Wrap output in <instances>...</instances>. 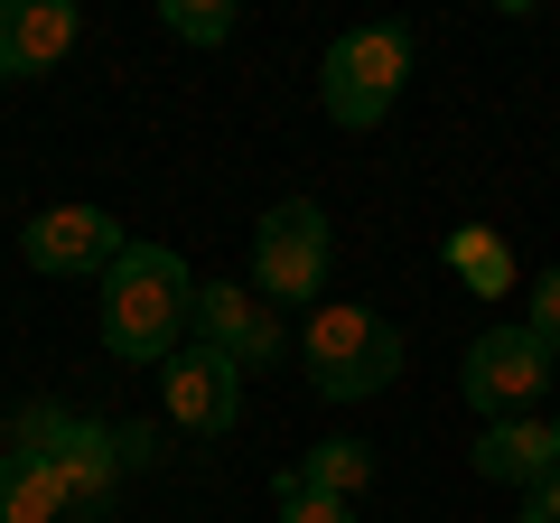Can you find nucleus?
<instances>
[{
    "instance_id": "12",
    "label": "nucleus",
    "mask_w": 560,
    "mask_h": 523,
    "mask_svg": "<svg viewBox=\"0 0 560 523\" xmlns=\"http://www.w3.org/2000/svg\"><path fill=\"white\" fill-rule=\"evenodd\" d=\"M0 523H75V504H66V486H57L47 458L0 449Z\"/></svg>"
},
{
    "instance_id": "19",
    "label": "nucleus",
    "mask_w": 560,
    "mask_h": 523,
    "mask_svg": "<svg viewBox=\"0 0 560 523\" xmlns=\"http://www.w3.org/2000/svg\"><path fill=\"white\" fill-rule=\"evenodd\" d=\"M514 523H560V477H541L533 496H523V514Z\"/></svg>"
},
{
    "instance_id": "17",
    "label": "nucleus",
    "mask_w": 560,
    "mask_h": 523,
    "mask_svg": "<svg viewBox=\"0 0 560 523\" xmlns=\"http://www.w3.org/2000/svg\"><path fill=\"white\" fill-rule=\"evenodd\" d=\"M523 327H533V337L560 356V262H551V271L533 281V300H523Z\"/></svg>"
},
{
    "instance_id": "20",
    "label": "nucleus",
    "mask_w": 560,
    "mask_h": 523,
    "mask_svg": "<svg viewBox=\"0 0 560 523\" xmlns=\"http://www.w3.org/2000/svg\"><path fill=\"white\" fill-rule=\"evenodd\" d=\"M551 458H560V421H551Z\"/></svg>"
},
{
    "instance_id": "15",
    "label": "nucleus",
    "mask_w": 560,
    "mask_h": 523,
    "mask_svg": "<svg viewBox=\"0 0 560 523\" xmlns=\"http://www.w3.org/2000/svg\"><path fill=\"white\" fill-rule=\"evenodd\" d=\"M160 20H168L178 47H224L243 28V10H234V0H160Z\"/></svg>"
},
{
    "instance_id": "2",
    "label": "nucleus",
    "mask_w": 560,
    "mask_h": 523,
    "mask_svg": "<svg viewBox=\"0 0 560 523\" xmlns=\"http://www.w3.org/2000/svg\"><path fill=\"white\" fill-rule=\"evenodd\" d=\"M10 449H28V458L57 467L75 523H103L113 496H121V477H131V467H121V430L113 421H84V411H66V403H20V411H10Z\"/></svg>"
},
{
    "instance_id": "18",
    "label": "nucleus",
    "mask_w": 560,
    "mask_h": 523,
    "mask_svg": "<svg viewBox=\"0 0 560 523\" xmlns=\"http://www.w3.org/2000/svg\"><path fill=\"white\" fill-rule=\"evenodd\" d=\"M121 430V467H160V421H113Z\"/></svg>"
},
{
    "instance_id": "8",
    "label": "nucleus",
    "mask_w": 560,
    "mask_h": 523,
    "mask_svg": "<svg viewBox=\"0 0 560 523\" xmlns=\"http://www.w3.org/2000/svg\"><path fill=\"white\" fill-rule=\"evenodd\" d=\"M160 393H168V421L197 430V440H224V430H243V364L215 356V346L187 337L178 356L160 364Z\"/></svg>"
},
{
    "instance_id": "7",
    "label": "nucleus",
    "mask_w": 560,
    "mask_h": 523,
    "mask_svg": "<svg viewBox=\"0 0 560 523\" xmlns=\"http://www.w3.org/2000/svg\"><path fill=\"white\" fill-rule=\"evenodd\" d=\"M20 253L47 281H84V271H113V262L131 253V234H121L103 206H47V216L20 224Z\"/></svg>"
},
{
    "instance_id": "11",
    "label": "nucleus",
    "mask_w": 560,
    "mask_h": 523,
    "mask_svg": "<svg viewBox=\"0 0 560 523\" xmlns=\"http://www.w3.org/2000/svg\"><path fill=\"white\" fill-rule=\"evenodd\" d=\"M467 467H477L486 486H514V496H533L541 477H560V458H551V421H486L477 440H467Z\"/></svg>"
},
{
    "instance_id": "4",
    "label": "nucleus",
    "mask_w": 560,
    "mask_h": 523,
    "mask_svg": "<svg viewBox=\"0 0 560 523\" xmlns=\"http://www.w3.org/2000/svg\"><path fill=\"white\" fill-rule=\"evenodd\" d=\"M401 84H411V28H346L318 57V103L337 131H374L393 121Z\"/></svg>"
},
{
    "instance_id": "16",
    "label": "nucleus",
    "mask_w": 560,
    "mask_h": 523,
    "mask_svg": "<svg viewBox=\"0 0 560 523\" xmlns=\"http://www.w3.org/2000/svg\"><path fill=\"white\" fill-rule=\"evenodd\" d=\"M271 504H280V523H355V504L308 496V486H300V467H280V477H271Z\"/></svg>"
},
{
    "instance_id": "3",
    "label": "nucleus",
    "mask_w": 560,
    "mask_h": 523,
    "mask_svg": "<svg viewBox=\"0 0 560 523\" xmlns=\"http://www.w3.org/2000/svg\"><path fill=\"white\" fill-rule=\"evenodd\" d=\"M300 364L318 383V403H374L383 383L401 374V327L364 300H327L300 327Z\"/></svg>"
},
{
    "instance_id": "10",
    "label": "nucleus",
    "mask_w": 560,
    "mask_h": 523,
    "mask_svg": "<svg viewBox=\"0 0 560 523\" xmlns=\"http://www.w3.org/2000/svg\"><path fill=\"white\" fill-rule=\"evenodd\" d=\"M75 38H84L75 0H0V84L10 75H47Z\"/></svg>"
},
{
    "instance_id": "5",
    "label": "nucleus",
    "mask_w": 560,
    "mask_h": 523,
    "mask_svg": "<svg viewBox=\"0 0 560 523\" xmlns=\"http://www.w3.org/2000/svg\"><path fill=\"white\" fill-rule=\"evenodd\" d=\"M327 262H337V234L318 197H280L253 224V290L271 309H327Z\"/></svg>"
},
{
    "instance_id": "14",
    "label": "nucleus",
    "mask_w": 560,
    "mask_h": 523,
    "mask_svg": "<svg viewBox=\"0 0 560 523\" xmlns=\"http://www.w3.org/2000/svg\"><path fill=\"white\" fill-rule=\"evenodd\" d=\"M448 271H458L477 300H504V290H514V243H504L495 224H458V234H448Z\"/></svg>"
},
{
    "instance_id": "6",
    "label": "nucleus",
    "mask_w": 560,
    "mask_h": 523,
    "mask_svg": "<svg viewBox=\"0 0 560 523\" xmlns=\"http://www.w3.org/2000/svg\"><path fill=\"white\" fill-rule=\"evenodd\" d=\"M551 346L533 337V327H486V337H467V356H458V393H467V411L477 421H533L541 411V383H551Z\"/></svg>"
},
{
    "instance_id": "9",
    "label": "nucleus",
    "mask_w": 560,
    "mask_h": 523,
    "mask_svg": "<svg viewBox=\"0 0 560 523\" xmlns=\"http://www.w3.org/2000/svg\"><path fill=\"white\" fill-rule=\"evenodd\" d=\"M197 346H215V356H234L243 374H261V364L290 356V327H280V309L261 300V290L206 281V290H197Z\"/></svg>"
},
{
    "instance_id": "13",
    "label": "nucleus",
    "mask_w": 560,
    "mask_h": 523,
    "mask_svg": "<svg viewBox=\"0 0 560 523\" xmlns=\"http://www.w3.org/2000/svg\"><path fill=\"white\" fill-rule=\"evenodd\" d=\"M300 486H308V496H337V504H355L364 486H374V440H355V430L318 440V449L300 458Z\"/></svg>"
},
{
    "instance_id": "1",
    "label": "nucleus",
    "mask_w": 560,
    "mask_h": 523,
    "mask_svg": "<svg viewBox=\"0 0 560 523\" xmlns=\"http://www.w3.org/2000/svg\"><path fill=\"white\" fill-rule=\"evenodd\" d=\"M197 271H187L168 243H131V253L103 271V356L121 364H168L197 337Z\"/></svg>"
}]
</instances>
